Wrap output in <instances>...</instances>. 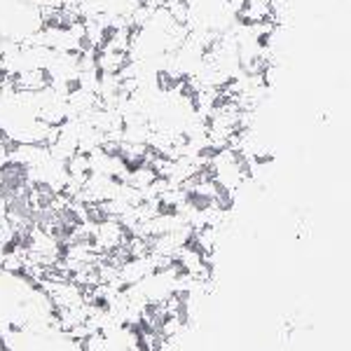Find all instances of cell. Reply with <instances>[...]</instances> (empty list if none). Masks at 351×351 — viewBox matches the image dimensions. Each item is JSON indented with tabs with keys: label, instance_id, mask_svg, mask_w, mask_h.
I'll return each mask as SVG.
<instances>
[{
	"label": "cell",
	"instance_id": "2",
	"mask_svg": "<svg viewBox=\"0 0 351 351\" xmlns=\"http://www.w3.org/2000/svg\"><path fill=\"white\" fill-rule=\"evenodd\" d=\"M271 8L274 0H243L237 19L241 24H271Z\"/></svg>",
	"mask_w": 351,
	"mask_h": 351
},
{
	"label": "cell",
	"instance_id": "1",
	"mask_svg": "<svg viewBox=\"0 0 351 351\" xmlns=\"http://www.w3.org/2000/svg\"><path fill=\"white\" fill-rule=\"evenodd\" d=\"M43 28V10L26 0H0V40L28 45Z\"/></svg>",
	"mask_w": 351,
	"mask_h": 351
}]
</instances>
